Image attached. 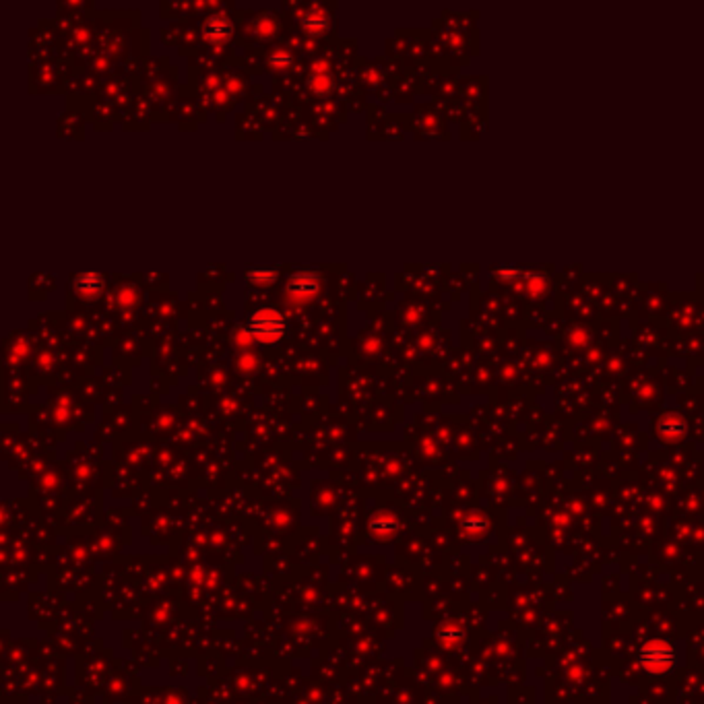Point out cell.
<instances>
[{"instance_id":"obj_1","label":"cell","mask_w":704,"mask_h":704,"mask_svg":"<svg viewBox=\"0 0 704 704\" xmlns=\"http://www.w3.org/2000/svg\"><path fill=\"white\" fill-rule=\"evenodd\" d=\"M244 331L252 343L275 345L288 333V318L275 308H259L246 316Z\"/></svg>"},{"instance_id":"obj_9","label":"cell","mask_w":704,"mask_h":704,"mask_svg":"<svg viewBox=\"0 0 704 704\" xmlns=\"http://www.w3.org/2000/svg\"><path fill=\"white\" fill-rule=\"evenodd\" d=\"M267 62L268 67L275 69V71H285V69H290L293 64V56L288 50H275V52L268 54Z\"/></svg>"},{"instance_id":"obj_7","label":"cell","mask_w":704,"mask_h":704,"mask_svg":"<svg viewBox=\"0 0 704 704\" xmlns=\"http://www.w3.org/2000/svg\"><path fill=\"white\" fill-rule=\"evenodd\" d=\"M244 279H246L248 285H254V288H268V285H275V283H277V279H279V268L277 267L246 268Z\"/></svg>"},{"instance_id":"obj_6","label":"cell","mask_w":704,"mask_h":704,"mask_svg":"<svg viewBox=\"0 0 704 704\" xmlns=\"http://www.w3.org/2000/svg\"><path fill=\"white\" fill-rule=\"evenodd\" d=\"M306 85H308L312 96H318V98L329 96L335 87V81H333V74L329 71V64L327 62H314L312 69H310V76H308Z\"/></svg>"},{"instance_id":"obj_4","label":"cell","mask_w":704,"mask_h":704,"mask_svg":"<svg viewBox=\"0 0 704 704\" xmlns=\"http://www.w3.org/2000/svg\"><path fill=\"white\" fill-rule=\"evenodd\" d=\"M232 35H234V23L227 15H211L209 19H205L203 38L211 46H221V44L229 42Z\"/></svg>"},{"instance_id":"obj_8","label":"cell","mask_w":704,"mask_h":704,"mask_svg":"<svg viewBox=\"0 0 704 704\" xmlns=\"http://www.w3.org/2000/svg\"><path fill=\"white\" fill-rule=\"evenodd\" d=\"M300 25H302L310 35H324V33L329 31V27H331V21H329L327 15H306V17L300 21Z\"/></svg>"},{"instance_id":"obj_3","label":"cell","mask_w":704,"mask_h":704,"mask_svg":"<svg viewBox=\"0 0 704 704\" xmlns=\"http://www.w3.org/2000/svg\"><path fill=\"white\" fill-rule=\"evenodd\" d=\"M640 665L645 667V671L653 674V676H665L669 671L676 669L678 665V653L674 647L665 645V642H649L642 651H640Z\"/></svg>"},{"instance_id":"obj_5","label":"cell","mask_w":704,"mask_h":704,"mask_svg":"<svg viewBox=\"0 0 704 704\" xmlns=\"http://www.w3.org/2000/svg\"><path fill=\"white\" fill-rule=\"evenodd\" d=\"M103 285H106V279H103V275L98 273V271L79 273V275H74L73 279L74 292H76V295H81L83 300H96L99 293L103 292Z\"/></svg>"},{"instance_id":"obj_2","label":"cell","mask_w":704,"mask_h":704,"mask_svg":"<svg viewBox=\"0 0 704 704\" xmlns=\"http://www.w3.org/2000/svg\"><path fill=\"white\" fill-rule=\"evenodd\" d=\"M320 292H322V275L316 268H295L285 283V297L292 306H304L312 302Z\"/></svg>"}]
</instances>
